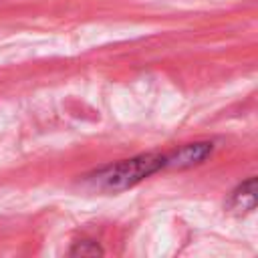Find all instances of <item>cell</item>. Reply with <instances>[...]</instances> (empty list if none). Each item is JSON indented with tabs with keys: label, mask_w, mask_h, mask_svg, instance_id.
<instances>
[{
	"label": "cell",
	"mask_w": 258,
	"mask_h": 258,
	"mask_svg": "<svg viewBox=\"0 0 258 258\" xmlns=\"http://www.w3.org/2000/svg\"><path fill=\"white\" fill-rule=\"evenodd\" d=\"M163 167H165V155L143 153L131 159L111 163L103 169H97L95 173L87 177V181L93 187L103 189V191H123V189L137 185L139 181H143L145 177H149L151 173Z\"/></svg>",
	"instance_id": "1"
},
{
	"label": "cell",
	"mask_w": 258,
	"mask_h": 258,
	"mask_svg": "<svg viewBox=\"0 0 258 258\" xmlns=\"http://www.w3.org/2000/svg\"><path fill=\"white\" fill-rule=\"evenodd\" d=\"M214 145L208 141H198V143H187L181 145L179 149H175L173 153L165 155V167H175V169H183V167H191L202 163L210 153H212Z\"/></svg>",
	"instance_id": "2"
},
{
	"label": "cell",
	"mask_w": 258,
	"mask_h": 258,
	"mask_svg": "<svg viewBox=\"0 0 258 258\" xmlns=\"http://www.w3.org/2000/svg\"><path fill=\"white\" fill-rule=\"evenodd\" d=\"M256 208V177L244 181L230 198V212L234 214H248Z\"/></svg>",
	"instance_id": "3"
},
{
	"label": "cell",
	"mask_w": 258,
	"mask_h": 258,
	"mask_svg": "<svg viewBox=\"0 0 258 258\" xmlns=\"http://www.w3.org/2000/svg\"><path fill=\"white\" fill-rule=\"evenodd\" d=\"M71 254H81V256H97V254H103V250L97 246V242H93V240H83V242H79L73 250H71Z\"/></svg>",
	"instance_id": "4"
}]
</instances>
